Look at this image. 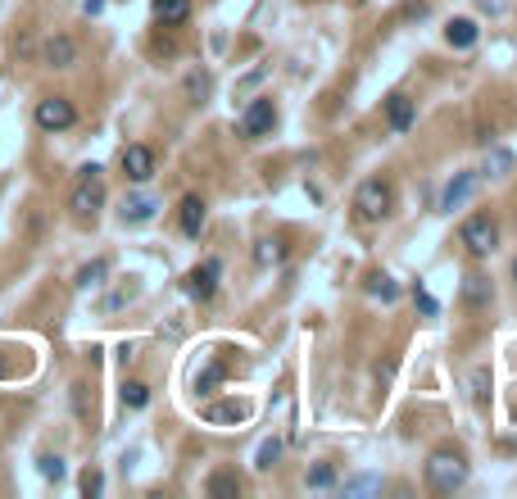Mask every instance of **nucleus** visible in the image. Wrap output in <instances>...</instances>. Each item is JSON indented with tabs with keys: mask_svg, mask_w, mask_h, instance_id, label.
<instances>
[{
	"mask_svg": "<svg viewBox=\"0 0 517 499\" xmlns=\"http://www.w3.org/2000/svg\"><path fill=\"white\" fill-rule=\"evenodd\" d=\"M395 205V191L386 177H368V182H359V191H354V218L359 223H381V218L391 214Z\"/></svg>",
	"mask_w": 517,
	"mask_h": 499,
	"instance_id": "f257e3e1",
	"label": "nucleus"
},
{
	"mask_svg": "<svg viewBox=\"0 0 517 499\" xmlns=\"http://www.w3.org/2000/svg\"><path fill=\"white\" fill-rule=\"evenodd\" d=\"M69 209L78 223H96V214L105 209V186H100V168L87 164L78 173V186H73V196H69Z\"/></svg>",
	"mask_w": 517,
	"mask_h": 499,
	"instance_id": "f03ea898",
	"label": "nucleus"
},
{
	"mask_svg": "<svg viewBox=\"0 0 517 499\" xmlns=\"http://www.w3.org/2000/svg\"><path fill=\"white\" fill-rule=\"evenodd\" d=\"M468 481V459L459 450H436L427 459V486L440 495H454V490Z\"/></svg>",
	"mask_w": 517,
	"mask_h": 499,
	"instance_id": "7ed1b4c3",
	"label": "nucleus"
},
{
	"mask_svg": "<svg viewBox=\"0 0 517 499\" xmlns=\"http://www.w3.org/2000/svg\"><path fill=\"white\" fill-rule=\"evenodd\" d=\"M459 241L468 245V255H472V259L495 255V245H499V227H495V218H490V214H472L468 223L459 227Z\"/></svg>",
	"mask_w": 517,
	"mask_h": 499,
	"instance_id": "20e7f679",
	"label": "nucleus"
},
{
	"mask_svg": "<svg viewBox=\"0 0 517 499\" xmlns=\"http://www.w3.org/2000/svg\"><path fill=\"white\" fill-rule=\"evenodd\" d=\"M32 118H37L41 132H69L73 123H78V109H73L69 96H46V100H37Z\"/></svg>",
	"mask_w": 517,
	"mask_h": 499,
	"instance_id": "39448f33",
	"label": "nucleus"
},
{
	"mask_svg": "<svg viewBox=\"0 0 517 499\" xmlns=\"http://www.w3.org/2000/svg\"><path fill=\"white\" fill-rule=\"evenodd\" d=\"M155 168H159V159H155V150H150V146H141V141H137V146L123 150V177H127V182L146 186L150 177H155Z\"/></svg>",
	"mask_w": 517,
	"mask_h": 499,
	"instance_id": "423d86ee",
	"label": "nucleus"
},
{
	"mask_svg": "<svg viewBox=\"0 0 517 499\" xmlns=\"http://www.w3.org/2000/svg\"><path fill=\"white\" fill-rule=\"evenodd\" d=\"M273 123H277V109H273V100L268 96H259V100H250V109H245V118H241V132L245 137H268L273 132Z\"/></svg>",
	"mask_w": 517,
	"mask_h": 499,
	"instance_id": "0eeeda50",
	"label": "nucleus"
},
{
	"mask_svg": "<svg viewBox=\"0 0 517 499\" xmlns=\"http://www.w3.org/2000/svg\"><path fill=\"white\" fill-rule=\"evenodd\" d=\"M41 64H46V69H73V64H78V41L64 37V32L46 37V46H41Z\"/></svg>",
	"mask_w": 517,
	"mask_h": 499,
	"instance_id": "6e6552de",
	"label": "nucleus"
},
{
	"mask_svg": "<svg viewBox=\"0 0 517 499\" xmlns=\"http://www.w3.org/2000/svg\"><path fill=\"white\" fill-rule=\"evenodd\" d=\"M218 273H223V264H218V259H205L200 268H191V277H186V291L196 295L200 304L214 300V291H218Z\"/></svg>",
	"mask_w": 517,
	"mask_h": 499,
	"instance_id": "1a4fd4ad",
	"label": "nucleus"
},
{
	"mask_svg": "<svg viewBox=\"0 0 517 499\" xmlns=\"http://www.w3.org/2000/svg\"><path fill=\"white\" fill-rule=\"evenodd\" d=\"M477 182H481V173H454V182H449L445 196H440V209H445V214L463 209L472 200V191H477Z\"/></svg>",
	"mask_w": 517,
	"mask_h": 499,
	"instance_id": "9d476101",
	"label": "nucleus"
},
{
	"mask_svg": "<svg viewBox=\"0 0 517 499\" xmlns=\"http://www.w3.org/2000/svg\"><path fill=\"white\" fill-rule=\"evenodd\" d=\"M386 123H391V132H409L413 123H418L413 100L409 96H391V100H386Z\"/></svg>",
	"mask_w": 517,
	"mask_h": 499,
	"instance_id": "9b49d317",
	"label": "nucleus"
},
{
	"mask_svg": "<svg viewBox=\"0 0 517 499\" xmlns=\"http://www.w3.org/2000/svg\"><path fill=\"white\" fill-rule=\"evenodd\" d=\"M150 10H155V19L164 23V28H177V23L191 19V0H155Z\"/></svg>",
	"mask_w": 517,
	"mask_h": 499,
	"instance_id": "f8f14e48",
	"label": "nucleus"
},
{
	"mask_svg": "<svg viewBox=\"0 0 517 499\" xmlns=\"http://www.w3.org/2000/svg\"><path fill=\"white\" fill-rule=\"evenodd\" d=\"M477 37H481V28H477L472 19H454V23L445 28V41H449L454 50H472V46H477Z\"/></svg>",
	"mask_w": 517,
	"mask_h": 499,
	"instance_id": "ddd939ff",
	"label": "nucleus"
},
{
	"mask_svg": "<svg viewBox=\"0 0 517 499\" xmlns=\"http://www.w3.org/2000/svg\"><path fill=\"white\" fill-rule=\"evenodd\" d=\"M200 227H205V200H200V196H186V200H182V232H186V236H200Z\"/></svg>",
	"mask_w": 517,
	"mask_h": 499,
	"instance_id": "4468645a",
	"label": "nucleus"
},
{
	"mask_svg": "<svg viewBox=\"0 0 517 499\" xmlns=\"http://www.w3.org/2000/svg\"><path fill=\"white\" fill-rule=\"evenodd\" d=\"M155 200L150 196H127L123 200V223H150V218H155Z\"/></svg>",
	"mask_w": 517,
	"mask_h": 499,
	"instance_id": "2eb2a0df",
	"label": "nucleus"
},
{
	"mask_svg": "<svg viewBox=\"0 0 517 499\" xmlns=\"http://www.w3.org/2000/svg\"><path fill=\"white\" fill-rule=\"evenodd\" d=\"M286 259V241H277V236H264V241L254 245V264L268 268V264H282Z\"/></svg>",
	"mask_w": 517,
	"mask_h": 499,
	"instance_id": "dca6fc26",
	"label": "nucleus"
},
{
	"mask_svg": "<svg viewBox=\"0 0 517 499\" xmlns=\"http://www.w3.org/2000/svg\"><path fill=\"white\" fill-rule=\"evenodd\" d=\"M209 495L214 499H236L241 495V477H236V472H214V477H209Z\"/></svg>",
	"mask_w": 517,
	"mask_h": 499,
	"instance_id": "f3484780",
	"label": "nucleus"
},
{
	"mask_svg": "<svg viewBox=\"0 0 517 499\" xmlns=\"http://www.w3.org/2000/svg\"><path fill=\"white\" fill-rule=\"evenodd\" d=\"M245 404H209L205 409V422H241L245 418Z\"/></svg>",
	"mask_w": 517,
	"mask_h": 499,
	"instance_id": "a211bd4d",
	"label": "nucleus"
},
{
	"mask_svg": "<svg viewBox=\"0 0 517 499\" xmlns=\"http://www.w3.org/2000/svg\"><path fill=\"white\" fill-rule=\"evenodd\" d=\"M105 277H109V264H105V259H96V264H87L78 273V286H82V291H91V286H100Z\"/></svg>",
	"mask_w": 517,
	"mask_h": 499,
	"instance_id": "6ab92c4d",
	"label": "nucleus"
},
{
	"mask_svg": "<svg viewBox=\"0 0 517 499\" xmlns=\"http://www.w3.org/2000/svg\"><path fill=\"white\" fill-rule=\"evenodd\" d=\"M123 404H127V409H146V404H150V386L146 382H127L123 386Z\"/></svg>",
	"mask_w": 517,
	"mask_h": 499,
	"instance_id": "aec40b11",
	"label": "nucleus"
},
{
	"mask_svg": "<svg viewBox=\"0 0 517 499\" xmlns=\"http://www.w3.org/2000/svg\"><path fill=\"white\" fill-rule=\"evenodd\" d=\"M463 295H468V304H486L490 300V282H486V277H468Z\"/></svg>",
	"mask_w": 517,
	"mask_h": 499,
	"instance_id": "412c9836",
	"label": "nucleus"
},
{
	"mask_svg": "<svg viewBox=\"0 0 517 499\" xmlns=\"http://www.w3.org/2000/svg\"><path fill=\"white\" fill-rule=\"evenodd\" d=\"M277 459H282V441H264V445H259V463H254V468L268 472Z\"/></svg>",
	"mask_w": 517,
	"mask_h": 499,
	"instance_id": "4be33fe9",
	"label": "nucleus"
},
{
	"mask_svg": "<svg viewBox=\"0 0 517 499\" xmlns=\"http://www.w3.org/2000/svg\"><path fill=\"white\" fill-rule=\"evenodd\" d=\"M368 291L381 295V300H395V295H400V291H395V282H391L386 273H372V277H368Z\"/></svg>",
	"mask_w": 517,
	"mask_h": 499,
	"instance_id": "5701e85b",
	"label": "nucleus"
},
{
	"mask_svg": "<svg viewBox=\"0 0 517 499\" xmlns=\"http://www.w3.org/2000/svg\"><path fill=\"white\" fill-rule=\"evenodd\" d=\"M508 168H513V155H508V150H495V155L486 159V173H508Z\"/></svg>",
	"mask_w": 517,
	"mask_h": 499,
	"instance_id": "b1692460",
	"label": "nucleus"
},
{
	"mask_svg": "<svg viewBox=\"0 0 517 499\" xmlns=\"http://www.w3.org/2000/svg\"><path fill=\"white\" fill-rule=\"evenodd\" d=\"M472 395H477V400H486V395H490V372L486 368L472 372Z\"/></svg>",
	"mask_w": 517,
	"mask_h": 499,
	"instance_id": "393cba45",
	"label": "nucleus"
},
{
	"mask_svg": "<svg viewBox=\"0 0 517 499\" xmlns=\"http://www.w3.org/2000/svg\"><path fill=\"white\" fill-rule=\"evenodd\" d=\"M332 481H336V472H332V468H327V463H322V468H313V472H309V486H313V490H322V486H332Z\"/></svg>",
	"mask_w": 517,
	"mask_h": 499,
	"instance_id": "a878e982",
	"label": "nucleus"
},
{
	"mask_svg": "<svg viewBox=\"0 0 517 499\" xmlns=\"http://www.w3.org/2000/svg\"><path fill=\"white\" fill-rule=\"evenodd\" d=\"M41 472H46V481H59V477H64V459L46 454V459H41Z\"/></svg>",
	"mask_w": 517,
	"mask_h": 499,
	"instance_id": "bb28decb",
	"label": "nucleus"
},
{
	"mask_svg": "<svg viewBox=\"0 0 517 499\" xmlns=\"http://www.w3.org/2000/svg\"><path fill=\"white\" fill-rule=\"evenodd\" d=\"M186 91H191V100H200L209 91V78L205 73H191V78H186Z\"/></svg>",
	"mask_w": 517,
	"mask_h": 499,
	"instance_id": "cd10ccee",
	"label": "nucleus"
},
{
	"mask_svg": "<svg viewBox=\"0 0 517 499\" xmlns=\"http://www.w3.org/2000/svg\"><path fill=\"white\" fill-rule=\"evenodd\" d=\"M413 300H418V309H422V314H427V318H436V314H440V304L431 300V295L422 291V286H418V291H413Z\"/></svg>",
	"mask_w": 517,
	"mask_h": 499,
	"instance_id": "c85d7f7f",
	"label": "nucleus"
},
{
	"mask_svg": "<svg viewBox=\"0 0 517 499\" xmlns=\"http://www.w3.org/2000/svg\"><path fill=\"white\" fill-rule=\"evenodd\" d=\"M82 490H87V495H100V490H105V477H100V472H87V477H82Z\"/></svg>",
	"mask_w": 517,
	"mask_h": 499,
	"instance_id": "c756f323",
	"label": "nucleus"
},
{
	"mask_svg": "<svg viewBox=\"0 0 517 499\" xmlns=\"http://www.w3.org/2000/svg\"><path fill=\"white\" fill-rule=\"evenodd\" d=\"M100 5H105V0H87V14H100Z\"/></svg>",
	"mask_w": 517,
	"mask_h": 499,
	"instance_id": "7c9ffc66",
	"label": "nucleus"
},
{
	"mask_svg": "<svg viewBox=\"0 0 517 499\" xmlns=\"http://www.w3.org/2000/svg\"><path fill=\"white\" fill-rule=\"evenodd\" d=\"M513 282H517V259H513Z\"/></svg>",
	"mask_w": 517,
	"mask_h": 499,
	"instance_id": "2f4dec72",
	"label": "nucleus"
}]
</instances>
